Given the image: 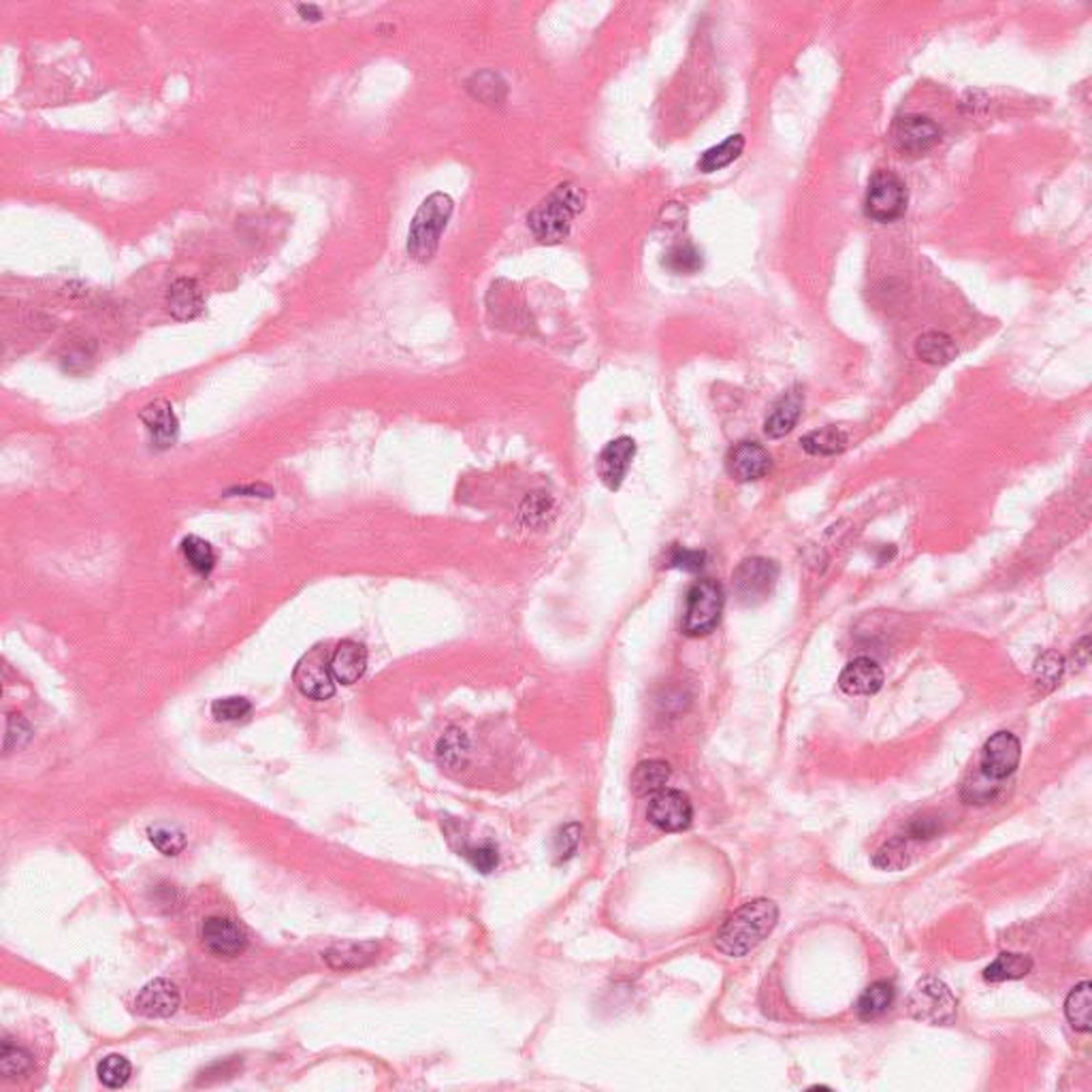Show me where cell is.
Listing matches in <instances>:
<instances>
[{"label":"cell","instance_id":"cell-4","mask_svg":"<svg viewBox=\"0 0 1092 1092\" xmlns=\"http://www.w3.org/2000/svg\"><path fill=\"white\" fill-rule=\"evenodd\" d=\"M723 604H726V596H723V587L718 580L702 578L694 583L687 592L685 615L681 623L685 637L698 638L711 634L721 621Z\"/></svg>","mask_w":1092,"mask_h":1092},{"label":"cell","instance_id":"cell-29","mask_svg":"<svg viewBox=\"0 0 1092 1092\" xmlns=\"http://www.w3.org/2000/svg\"><path fill=\"white\" fill-rule=\"evenodd\" d=\"M800 446L809 455L816 456H832L845 451L847 446V434L840 432L837 427H821L816 432L807 434L800 440Z\"/></svg>","mask_w":1092,"mask_h":1092},{"label":"cell","instance_id":"cell-30","mask_svg":"<svg viewBox=\"0 0 1092 1092\" xmlns=\"http://www.w3.org/2000/svg\"><path fill=\"white\" fill-rule=\"evenodd\" d=\"M911 856H913L911 839L907 835L897 837L877 849L873 856V864L877 868H881V871H902V868H907L911 864Z\"/></svg>","mask_w":1092,"mask_h":1092},{"label":"cell","instance_id":"cell-42","mask_svg":"<svg viewBox=\"0 0 1092 1092\" xmlns=\"http://www.w3.org/2000/svg\"><path fill=\"white\" fill-rule=\"evenodd\" d=\"M465 858H468L470 864L476 868L480 873H491L495 871V866L499 864V856H497V849L494 845H480V847H470L465 849Z\"/></svg>","mask_w":1092,"mask_h":1092},{"label":"cell","instance_id":"cell-43","mask_svg":"<svg viewBox=\"0 0 1092 1092\" xmlns=\"http://www.w3.org/2000/svg\"><path fill=\"white\" fill-rule=\"evenodd\" d=\"M939 832H941V823H939L937 818H930V816H918L913 818L909 828H907V837L911 840H930L939 837Z\"/></svg>","mask_w":1092,"mask_h":1092},{"label":"cell","instance_id":"cell-16","mask_svg":"<svg viewBox=\"0 0 1092 1092\" xmlns=\"http://www.w3.org/2000/svg\"><path fill=\"white\" fill-rule=\"evenodd\" d=\"M177 1007H180V990L169 980L146 983L135 999V1009L143 1018H172Z\"/></svg>","mask_w":1092,"mask_h":1092},{"label":"cell","instance_id":"cell-5","mask_svg":"<svg viewBox=\"0 0 1092 1092\" xmlns=\"http://www.w3.org/2000/svg\"><path fill=\"white\" fill-rule=\"evenodd\" d=\"M907 186L902 177L892 169H880L871 175L864 194L866 218L888 225L905 216Z\"/></svg>","mask_w":1092,"mask_h":1092},{"label":"cell","instance_id":"cell-44","mask_svg":"<svg viewBox=\"0 0 1092 1092\" xmlns=\"http://www.w3.org/2000/svg\"><path fill=\"white\" fill-rule=\"evenodd\" d=\"M29 740H30V726L20 718V715H11V718H9V721H7L5 751L22 747Z\"/></svg>","mask_w":1092,"mask_h":1092},{"label":"cell","instance_id":"cell-1","mask_svg":"<svg viewBox=\"0 0 1092 1092\" xmlns=\"http://www.w3.org/2000/svg\"><path fill=\"white\" fill-rule=\"evenodd\" d=\"M779 907L768 899L749 900L726 920L715 937V947L730 958H742L773 933Z\"/></svg>","mask_w":1092,"mask_h":1092},{"label":"cell","instance_id":"cell-3","mask_svg":"<svg viewBox=\"0 0 1092 1092\" xmlns=\"http://www.w3.org/2000/svg\"><path fill=\"white\" fill-rule=\"evenodd\" d=\"M455 203L446 192H434L420 203L408 231V254L418 263H429L440 248L442 233L449 227Z\"/></svg>","mask_w":1092,"mask_h":1092},{"label":"cell","instance_id":"cell-25","mask_svg":"<svg viewBox=\"0 0 1092 1092\" xmlns=\"http://www.w3.org/2000/svg\"><path fill=\"white\" fill-rule=\"evenodd\" d=\"M956 353H958L956 342L950 335L941 334V331H928V334L920 335L916 342V354L921 361H926L930 365L950 363Z\"/></svg>","mask_w":1092,"mask_h":1092},{"label":"cell","instance_id":"cell-31","mask_svg":"<svg viewBox=\"0 0 1092 1092\" xmlns=\"http://www.w3.org/2000/svg\"><path fill=\"white\" fill-rule=\"evenodd\" d=\"M182 555L188 566L199 572V575H210L213 566H216V553H213L212 544L199 538V536H188V538L182 540Z\"/></svg>","mask_w":1092,"mask_h":1092},{"label":"cell","instance_id":"cell-12","mask_svg":"<svg viewBox=\"0 0 1092 1092\" xmlns=\"http://www.w3.org/2000/svg\"><path fill=\"white\" fill-rule=\"evenodd\" d=\"M728 474L738 482H754L764 478L773 468V456L762 444L742 440L734 444L726 456Z\"/></svg>","mask_w":1092,"mask_h":1092},{"label":"cell","instance_id":"cell-27","mask_svg":"<svg viewBox=\"0 0 1092 1092\" xmlns=\"http://www.w3.org/2000/svg\"><path fill=\"white\" fill-rule=\"evenodd\" d=\"M668 779H670V764L664 762V759H649V762L638 764L637 771H634L632 790L638 796L656 794L659 790H664Z\"/></svg>","mask_w":1092,"mask_h":1092},{"label":"cell","instance_id":"cell-14","mask_svg":"<svg viewBox=\"0 0 1092 1092\" xmlns=\"http://www.w3.org/2000/svg\"><path fill=\"white\" fill-rule=\"evenodd\" d=\"M205 950L220 958H235L248 947V937L235 921L213 916L203 921L201 928Z\"/></svg>","mask_w":1092,"mask_h":1092},{"label":"cell","instance_id":"cell-22","mask_svg":"<svg viewBox=\"0 0 1092 1092\" xmlns=\"http://www.w3.org/2000/svg\"><path fill=\"white\" fill-rule=\"evenodd\" d=\"M435 756H437V762H440V766L446 768V771H459V768L468 764V758H470L468 734L459 728L446 730L444 737L437 740Z\"/></svg>","mask_w":1092,"mask_h":1092},{"label":"cell","instance_id":"cell-39","mask_svg":"<svg viewBox=\"0 0 1092 1092\" xmlns=\"http://www.w3.org/2000/svg\"><path fill=\"white\" fill-rule=\"evenodd\" d=\"M580 835H583V828H580L578 823H566V826L557 832V837H555V856H557V862L570 860V858L576 854Z\"/></svg>","mask_w":1092,"mask_h":1092},{"label":"cell","instance_id":"cell-28","mask_svg":"<svg viewBox=\"0 0 1092 1092\" xmlns=\"http://www.w3.org/2000/svg\"><path fill=\"white\" fill-rule=\"evenodd\" d=\"M1090 1007H1092V986L1090 981H1082L1069 992L1064 1001V1016L1078 1033L1090 1031Z\"/></svg>","mask_w":1092,"mask_h":1092},{"label":"cell","instance_id":"cell-38","mask_svg":"<svg viewBox=\"0 0 1092 1092\" xmlns=\"http://www.w3.org/2000/svg\"><path fill=\"white\" fill-rule=\"evenodd\" d=\"M212 713L218 721H239L253 713V704L239 696L220 698V700L212 704Z\"/></svg>","mask_w":1092,"mask_h":1092},{"label":"cell","instance_id":"cell-6","mask_svg":"<svg viewBox=\"0 0 1092 1092\" xmlns=\"http://www.w3.org/2000/svg\"><path fill=\"white\" fill-rule=\"evenodd\" d=\"M958 1001L941 980L924 978L913 986L907 999V1011L913 1020L924 1024L945 1026L956 1020Z\"/></svg>","mask_w":1092,"mask_h":1092},{"label":"cell","instance_id":"cell-26","mask_svg":"<svg viewBox=\"0 0 1092 1092\" xmlns=\"http://www.w3.org/2000/svg\"><path fill=\"white\" fill-rule=\"evenodd\" d=\"M742 150H745V137L730 135L726 141H721L719 146H713L704 152L700 160H698V169H700L702 173L721 172V169L730 167L734 160L740 158Z\"/></svg>","mask_w":1092,"mask_h":1092},{"label":"cell","instance_id":"cell-15","mask_svg":"<svg viewBox=\"0 0 1092 1092\" xmlns=\"http://www.w3.org/2000/svg\"><path fill=\"white\" fill-rule=\"evenodd\" d=\"M139 418L141 423L146 425L154 449L158 451L172 449L177 440V434H180V423H177V416L169 401L165 399L152 401V404H148L139 412Z\"/></svg>","mask_w":1092,"mask_h":1092},{"label":"cell","instance_id":"cell-46","mask_svg":"<svg viewBox=\"0 0 1092 1092\" xmlns=\"http://www.w3.org/2000/svg\"><path fill=\"white\" fill-rule=\"evenodd\" d=\"M297 13H299L301 20H306V22H318L322 17L320 7H316V5H297Z\"/></svg>","mask_w":1092,"mask_h":1092},{"label":"cell","instance_id":"cell-20","mask_svg":"<svg viewBox=\"0 0 1092 1092\" xmlns=\"http://www.w3.org/2000/svg\"><path fill=\"white\" fill-rule=\"evenodd\" d=\"M802 406H804V395L800 393V389L787 391L785 395L777 401L771 415H768L764 423V434L771 437V440H779V437L792 434V429L799 425L800 420Z\"/></svg>","mask_w":1092,"mask_h":1092},{"label":"cell","instance_id":"cell-32","mask_svg":"<svg viewBox=\"0 0 1092 1092\" xmlns=\"http://www.w3.org/2000/svg\"><path fill=\"white\" fill-rule=\"evenodd\" d=\"M470 92L487 105H501L506 98V84L494 71H482L468 82Z\"/></svg>","mask_w":1092,"mask_h":1092},{"label":"cell","instance_id":"cell-11","mask_svg":"<svg viewBox=\"0 0 1092 1092\" xmlns=\"http://www.w3.org/2000/svg\"><path fill=\"white\" fill-rule=\"evenodd\" d=\"M1020 756H1022V747H1020L1018 737L1005 730L997 732L992 734L981 749L980 771L992 779V781H1002V779L1016 773Z\"/></svg>","mask_w":1092,"mask_h":1092},{"label":"cell","instance_id":"cell-2","mask_svg":"<svg viewBox=\"0 0 1092 1092\" xmlns=\"http://www.w3.org/2000/svg\"><path fill=\"white\" fill-rule=\"evenodd\" d=\"M585 192L575 184H559L536 205L527 227L542 244H559L570 235L572 222L585 210Z\"/></svg>","mask_w":1092,"mask_h":1092},{"label":"cell","instance_id":"cell-23","mask_svg":"<svg viewBox=\"0 0 1092 1092\" xmlns=\"http://www.w3.org/2000/svg\"><path fill=\"white\" fill-rule=\"evenodd\" d=\"M1033 971V958L1026 954L1016 952H1002L997 956L995 962H990L983 969V980L999 983L1009 980H1022Z\"/></svg>","mask_w":1092,"mask_h":1092},{"label":"cell","instance_id":"cell-7","mask_svg":"<svg viewBox=\"0 0 1092 1092\" xmlns=\"http://www.w3.org/2000/svg\"><path fill=\"white\" fill-rule=\"evenodd\" d=\"M777 563L766 557H749L738 563L732 575V587L738 602L745 606H758L771 596L777 583Z\"/></svg>","mask_w":1092,"mask_h":1092},{"label":"cell","instance_id":"cell-40","mask_svg":"<svg viewBox=\"0 0 1092 1092\" xmlns=\"http://www.w3.org/2000/svg\"><path fill=\"white\" fill-rule=\"evenodd\" d=\"M980 779H981V781H978V779H973L971 783L964 785L962 799H964L966 802H969V804H986V802H990L992 799H995L997 792H999V785H997L995 781H992V779H988L986 775H983L981 771H980Z\"/></svg>","mask_w":1092,"mask_h":1092},{"label":"cell","instance_id":"cell-13","mask_svg":"<svg viewBox=\"0 0 1092 1092\" xmlns=\"http://www.w3.org/2000/svg\"><path fill=\"white\" fill-rule=\"evenodd\" d=\"M634 456H637V442L628 435L617 437V440L608 442L602 453L597 456V476L604 482L606 489L617 491L621 485L628 472L632 468Z\"/></svg>","mask_w":1092,"mask_h":1092},{"label":"cell","instance_id":"cell-33","mask_svg":"<svg viewBox=\"0 0 1092 1092\" xmlns=\"http://www.w3.org/2000/svg\"><path fill=\"white\" fill-rule=\"evenodd\" d=\"M702 253L692 244H678L675 246L664 258V267L678 275H692L702 270Z\"/></svg>","mask_w":1092,"mask_h":1092},{"label":"cell","instance_id":"cell-19","mask_svg":"<svg viewBox=\"0 0 1092 1092\" xmlns=\"http://www.w3.org/2000/svg\"><path fill=\"white\" fill-rule=\"evenodd\" d=\"M367 670V651L363 644L354 640H344L331 653V673L335 681L342 685H353L359 681Z\"/></svg>","mask_w":1092,"mask_h":1092},{"label":"cell","instance_id":"cell-45","mask_svg":"<svg viewBox=\"0 0 1092 1092\" xmlns=\"http://www.w3.org/2000/svg\"><path fill=\"white\" fill-rule=\"evenodd\" d=\"M248 495V497H273V491L267 485H248V487H235L229 489L227 495Z\"/></svg>","mask_w":1092,"mask_h":1092},{"label":"cell","instance_id":"cell-24","mask_svg":"<svg viewBox=\"0 0 1092 1092\" xmlns=\"http://www.w3.org/2000/svg\"><path fill=\"white\" fill-rule=\"evenodd\" d=\"M894 1002V986L890 981H875L868 986L860 999L856 1002V1014L864 1022H871V1020L881 1018L885 1011L892 1007Z\"/></svg>","mask_w":1092,"mask_h":1092},{"label":"cell","instance_id":"cell-17","mask_svg":"<svg viewBox=\"0 0 1092 1092\" xmlns=\"http://www.w3.org/2000/svg\"><path fill=\"white\" fill-rule=\"evenodd\" d=\"M839 687L849 696H875L883 687V670L871 657H858L843 668Z\"/></svg>","mask_w":1092,"mask_h":1092},{"label":"cell","instance_id":"cell-36","mask_svg":"<svg viewBox=\"0 0 1092 1092\" xmlns=\"http://www.w3.org/2000/svg\"><path fill=\"white\" fill-rule=\"evenodd\" d=\"M131 1071H132L131 1062L118 1054L107 1056V1059H103L101 1064H98V1078H101L103 1084L110 1088H120L127 1084Z\"/></svg>","mask_w":1092,"mask_h":1092},{"label":"cell","instance_id":"cell-10","mask_svg":"<svg viewBox=\"0 0 1092 1092\" xmlns=\"http://www.w3.org/2000/svg\"><path fill=\"white\" fill-rule=\"evenodd\" d=\"M647 818L653 826L664 832H681L692 826L694 807L687 794L678 790H659L653 794Z\"/></svg>","mask_w":1092,"mask_h":1092},{"label":"cell","instance_id":"cell-34","mask_svg":"<svg viewBox=\"0 0 1092 1092\" xmlns=\"http://www.w3.org/2000/svg\"><path fill=\"white\" fill-rule=\"evenodd\" d=\"M1062 670H1064V659L1059 656L1056 651H1045L1041 657H1037L1035 661V683L1040 685L1043 692H1050L1056 685H1059L1061 677H1062Z\"/></svg>","mask_w":1092,"mask_h":1092},{"label":"cell","instance_id":"cell-41","mask_svg":"<svg viewBox=\"0 0 1092 1092\" xmlns=\"http://www.w3.org/2000/svg\"><path fill=\"white\" fill-rule=\"evenodd\" d=\"M704 561H706V553L704 551H692V549H683V546H675L673 551L668 555V568H677V570H683V572H698L704 568Z\"/></svg>","mask_w":1092,"mask_h":1092},{"label":"cell","instance_id":"cell-35","mask_svg":"<svg viewBox=\"0 0 1092 1092\" xmlns=\"http://www.w3.org/2000/svg\"><path fill=\"white\" fill-rule=\"evenodd\" d=\"M32 1067V1056L20 1045H13L9 1040L0 1047V1071L5 1078H15L29 1073Z\"/></svg>","mask_w":1092,"mask_h":1092},{"label":"cell","instance_id":"cell-9","mask_svg":"<svg viewBox=\"0 0 1092 1092\" xmlns=\"http://www.w3.org/2000/svg\"><path fill=\"white\" fill-rule=\"evenodd\" d=\"M892 139L902 154L921 156L941 141V129L926 115H900L892 127Z\"/></svg>","mask_w":1092,"mask_h":1092},{"label":"cell","instance_id":"cell-18","mask_svg":"<svg viewBox=\"0 0 1092 1092\" xmlns=\"http://www.w3.org/2000/svg\"><path fill=\"white\" fill-rule=\"evenodd\" d=\"M201 284L192 277H177L167 291V310L175 320H192L203 312Z\"/></svg>","mask_w":1092,"mask_h":1092},{"label":"cell","instance_id":"cell-8","mask_svg":"<svg viewBox=\"0 0 1092 1092\" xmlns=\"http://www.w3.org/2000/svg\"><path fill=\"white\" fill-rule=\"evenodd\" d=\"M294 685L310 700H329L335 694V677L331 673V653L318 644L294 666Z\"/></svg>","mask_w":1092,"mask_h":1092},{"label":"cell","instance_id":"cell-21","mask_svg":"<svg viewBox=\"0 0 1092 1092\" xmlns=\"http://www.w3.org/2000/svg\"><path fill=\"white\" fill-rule=\"evenodd\" d=\"M375 954H378V945L372 943V941H363V943H337L334 947H329L325 952V961L331 966V969L335 971H346V969H361V966L370 964Z\"/></svg>","mask_w":1092,"mask_h":1092},{"label":"cell","instance_id":"cell-37","mask_svg":"<svg viewBox=\"0 0 1092 1092\" xmlns=\"http://www.w3.org/2000/svg\"><path fill=\"white\" fill-rule=\"evenodd\" d=\"M150 840L163 856H180L186 847V837L175 826H156L150 828Z\"/></svg>","mask_w":1092,"mask_h":1092}]
</instances>
